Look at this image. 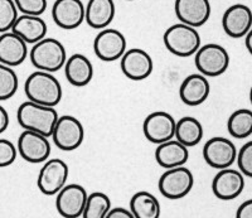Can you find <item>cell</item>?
<instances>
[{"label":"cell","instance_id":"36","mask_svg":"<svg viewBox=\"0 0 252 218\" xmlns=\"http://www.w3.org/2000/svg\"><path fill=\"white\" fill-rule=\"evenodd\" d=\"M9 126V114L1 105H0V135L3 134Z\"/></svg>","mask_w":252,"mask_h":218},{"label":"cell","instance_id":"26","mask_svg":"<svg viewBox=\"0 0 252 218\" xmlns=\"http://www.w3.org/2000/svg\"><path fill=\"white\" fill-rule=\"evenodd\" d=\"M130 210L135 218L160 217V203L157 197L149 192L135 193L130 199Z\"/></svg>","mask_w":252,"mask_h":218},{"label":"cell","instance_id":"32","mask_svg":"<svg viewBox=\"0 0 252 218\" xmlns=\"http://www.w3.org/2000/svg\"><path fill=\"white\" fill-rule=\"evenodd\" d=\"M238 169L245 177L252 178V140L241 148L237 154Z\"/></svg>","mask_w":252,"mask_h":218},{"label":"cell","instance_id":"13","mask_svg":"<svg viewBox=\"0 0 252 218\" xmlns=\"http://www.w3.org/2000/svg\"><path fill=\"white\" fill-rule=\"evenodd\" d=\"M175 127L177 121L169 112L155 111L144 120L143 132L148 141L159 145L175 138Z\"/></svg>","mask_w":252,"mask_h":218},{"label":"cell","instance_id":"3","mask_svg":"<svg viewBox=\"0 0 252 218\" xmlns=\"http://www.w3.org/2000/svg\"><path fill=\"white\" fill-rule=\"evenodd\" d=\"M163 40L164 46L172 55L182 58L194 56L201 48L202 42L197 28L184 23L170 26L164 33Z\"/></svg>","mask_w":252,"mask_h":218},{"label":"cell","instance_id":"21","mask_svg":"<svg viewBox=\"0 0 252 218\" xmlns=\"http://www.w3.org/2000/svg\"><path fill=\"white\" fill-rule=\"evenodd\" d=\"M188 148L175 138L159 144L155 150V160L164 169L182 167L188 161Z\"/></svg>","mask_w":252,"mask_h":218},{"label":"cell","instance_id":"15","mask_svg":"<svg viewBox=\"0 0 252 218\" xmlns=\"http://www.w3.org/2000/svg\"><path fill=\"white\" fill-rule=\"evenodd\" d=\"M52 18L60 28L72 31L86 19V6L81 0H56L52 8Z\"/></svg>","mask_w":252,"mask_h":218},{"label":"cell","instance_id":"14","mask_svg":"<svg viewBox=\"0 0 252 218\" xmlns=\"http://www.w3.org/2000/svg\"><path fill=\"white\" fill-rule=\"evenodd\" d=\"M120 67L124 75L129 80H146L154 71L152 56L141 48H132L125 52L120 60Z\"/></svg>","mask_w":252,"mask_h":218},{"label":"cell","instance_id":"8","mask_svg":"<svg viewBox=\"0 0 252 218\" xmlns=\"http://www.w3.org/2000/svg\"><path fill=\"white\" fill-rule=\"evenodd\" d=\"M69 169L62 159L46 160L38 174V189L44 195H57V193L67 184Z\"/></svg>","mask_w":252,"mask_h":218},{"label":"cell","instance_id":"23","mask_svg":"<svg viewBox=\"0 0 252 218\" xmlns=\"http://www.w3.org/2000/svg\"><path fill=\"white\" fill-rule=\"evenodd\" d=\"M12 31L23 38L28 44H35L46 38L48 27L40 15L22 14L18 17Z\"/></svg>","mask_w":252,"mask_h":218},{"label":"cell","instance_id":"9","mask_svg":"<svg viewBox=\"0 0 252 218\" xmlns=\"http://www.w3.org/2000/svg\"><path fill=\"white\" fill-rule=\"evenodd\" d=\"M94 51L98 60L103 62L121 60L126 52L125 35L118 29H101L94 40Z\"/></svg>","mask_w":252,"mask_h":218},{"label":"cell","instance_id":"2","mask_svg":"<svg viewBox=\"0 0 252 218\" xmlns=\"http://www.w3.org/2000/svg\"><path fill=\"white\" fill-rule=\"evenodd\" d=\"M17 119L24 130L39 132L49 138L53 134L60 116L55 107L44 106L28 100L18 107Z\"/></svg>","mask_w":252,"mask_h":218},{"label":"cell","instance_id":"10","mask_svg":"<svg viewBox=\"0 0 252 218\" xmlns=\"http://www.w3.org/2000/svg\"><path fill=\"white\" fill-rule=\"evenodd\" d=\"M237 148L235 144L223 136L209 139L203 148V158L211 168L224 169L237 160Z\"/></svg>","mask_w":252,"mask_h":218},{"label":"cell","instance_id":"11","mask_svg":"<svg viewBox=\"0 0 252 218\" xmlns=\"http://www.w3.org/2000/svg\"><path fill=\"white\" fill-rule=\"evenodd\" d=\"M17 148L20 156L32 164L44 163L51 155V143L48 138L32 130H24L19 135Z\"/></svg>","mask_w":252,"mask_h":218},{"label":"cell","instance_id":"6","mask_svg":"<svg viewBox=\"0 0 252 218\" xmlns=\"http://www.w3.org/2000/svg\"><path fill=\"white\" fill-rule=\"evenodd\" d=\"M194 186L193 173L184 165L166 169L158 182L159 192L168 199L177 201L188 195Z\"/></svg>","mask_w":252,"mask_h":218},{"label":"cell","instance_id":"39","mask_svg":"<svg viewBox=\"0 0 252 218\" xmlns=\"http://www.w3.org/2000/svg\"><path fill=\"white\" fill-rule=\"evenodd\" d=\"M127 1H134V0H127Z\"/></svg>","mask_w":252,"mask_h":218},{"label":"cell","instance_id":"27","mask_svg":"<svg viewBox=\"0 0 252 218\" xmlns=\"http://www.w3.org/2000/svg\"><path fill=\"white\" fill-rule=\"evenodd\" d=\"M227 130L232 138L246 139L252 134V111L249 109L236 110L227 121Z\"/></svg>","mask_w":252,"mask_h":218},{"label":"cell","instance_id":"1","mask_svg":"<svg viewBox=\"0 0 252 218\" xmlns=\"http://www.w3.org/2000/svg\"><path fill=\"white\" fill-rule=\"evenodd\" d=\"M24 92L29 101L51 107L57 106L63 96L62 86L53 73L39 69L28 76Z\"/></svg>","mask_w":252,"mask_h":218},{"label":"cell","instance_id":"20","mask_svg":"<svg viewBox=\"0 0 252 218\" xmlns=\"http://www.w3.org/2000/svg\"><path fill=\"white\" fill-rule=\"evenodd\" d=\"M211 92V85L206 76L202 73H193L184 78L179 87V97L182 102L188 106H199L206 102Z\"/></svg>","mask_w":252,"mask_h":218},{"label":"cell","instance_id":"37","mask_svg":"<svg viewBox=\"0 0 252 218\" xmlns=\"http://www.w3.org/2000/svg\"><path fill=\"white\" fill-rule=\"evenodd\" d=\"M245 46H246L250 55L252 56V28L250 29V32L247 33V35L245 37Z\"/></svg>","mask_w":252,"mask_h":218},{"label":"cell","instance_id":"25","mask_svg":"<svg viewBox=\"0 0 252 218\" xmlns=\"http://www.w3.org/2000/svg\"><path fill=\"white\" fill-rule=\"evenodd\" d=\"M175 139L187 148L195 147L203 139V126L197 119L192 116H184L177 121Z\"/></svg>","mask_w":252,"mask_h":218},{"label":"cell","instance_id":"34","mask_svg":"<svg viewBox=\"0 0 252 218\" xmlns=\"http://www.w3.org/2000/svg\"><path fill=\"white\" fill-rule=\"evenodd\" d=\"M106 218H135L134 215H132L131 210H126V208H123V207H115V208H111L110 212L107 213Z\"/></svg>","mask_w":252,"mask_h":218},{"label":"cell","instance_id":"38","mask_svg":"<svg viewBox=\"0 0 252 218\" xmlns=\"http://www.w3.org/2000/svg\"><path fill=\"white\" fill-rule=\"evenodd\" d=\"M250 101H251V105H252V86H251V90H250Z\"/></svg>","mask_w":252,"mask_h":218},{"label":"cell","instance_id":"22","mask_svg":"<svg viewBox=\"0 0 252 218\" xmlns=\"http://www.w3.org/2000/svg\"><path fill=\"white\" fill-rule=\"evenodd\" d=\"M66 78L72 86H87L94 78V64L86 56L75 53L64 64Z\"/></svg>","mask_w":252,"mask_h":218},{"label":"cell","instance_id":"17","mask_svg":"<svg viewBox=\"0 0 252 218\" xmlns=\"http://www.w3.org/2000/svg\"><path fill=\"white\" fill-rule=\"evenodd\" d=\"M222 27L228 37L240 39L252 28V10L245 4H233L222 17Z\"/></svg>","mask_w":252,"mask_h":218},{"label":"cell","instance_id":"4","mask_svg":"<svg viewBox=\"0 0 252 218\" xmlns=\"http://www.w3.org/2000/svg\"><path fill=\"white\" fill-rule=\"evenodd\" d=\"M32 64L39 71L57 72L64 67L67 62L66 48L58 39L43 38L33 44L29 52Z\"/></svg>","mask_w":252,"mask_h":218},{"label":"cell","instance_id":"28","mask_svg":"<svg viewBox=\"0 0 252 218\" xmlns=\"http://www.w3.org/2000/svg\"><path fill=\"white\" fill-rule=\"evenodd\" d=\"M111 210V201L105 193L94 192L89 195L83 218H106Z\"/></svg>","mask_w":252,"mask_h":218},{"label":"cell","instance_id":"7","mask_svg":"<svg viewBox=\"0 0 252 218\" xmlns=\"http://www.w3.org/2000/svg\"><path fill=\"white\" fill-rule=\"evenodd\" d=\"M52 138L58 149L73 152L82 145L85 140V129L78 119L71 115H63L58 119Z\"/></svg>","mask_w":252,"mask_h":218},{"label":"cell","instance_id":"30","mask_svg":"<svg viewBox=\"0 0 252 218\" xmlns=\"http://www.w3.org/2000/svg\"><path fill=\"white\" fill-rule=\"evenodd\" d=\"M14 0H0V34L12 31L19 17Z\"/></svg>","mask_w":252,"mask_h":218},{"label":"cell","instance_id":"5","mask_svg":"<svg viewBox=\"0 0 252 218\" xmlns=\"http://www.w3.org/2000/svg\"><path fill=\"white\" fill-rule=\"evenodd\" d=\"M194 64L198 72L206 77H218L228 69L229 55L220 44L207 43L194 55Z\"/></svg>","mask_w":252,"mask_h":218},{"label":"cell","instance_id":"24","mask_svg":"<svg viewBox=\"0 0 252 218\" xmlns=\"http://www.w3.org/2000/svg\"><path fill=\"white\" fill-rule=\"evenodd\" d=\"M116 13L114 0H89L86 6V22L91 28L105 29L111 24Z\"/></svg>","mask_w":252,"mask_h":218},{"label":"cell","instance_id":"16","mask_svg":"<svg viewBox=\"0 0 252 218\" xmlns=\"http://www.w3.org/2000/svg\"><path fill=\"white\" fill-rule=\"evenodd\" d=\"M245 189V175L241 170L224 168L216 174L212 182L213 194L220 201H232Z\"/></svg>","mask_w":252,"mask_h":218},{"label":"cell","instance_id":"19","mask_svg":"<svg viewBox=\"0 0 252 218\" xmlns=\"http://www.w3.org/2000/svg\"><path fill=\"white\" fill-rule=\"evenodd\" d=\"M23 38L13 31L0 34V63L17 67L23 63L29 55L28 46Z\"/></svg>","mask_w":252,"mask_h":218},{"label":"cell","instance_id":"12","mask_svg":"<svg viewBox=\"0 0 252 218\" xmlns=\"http://www.w3.org/2000/svg\"><path fill=\"white\" fill-rule=\"evenodd\" d=\"M87 198H89V194L82 186L66 184L57 193L56 207H57L58 213L64 218L82 217Z\"/></svg>","mask_w":252,"mask_h":218},{"label":"cell","instance_id":"35","mask_svg":"<svg viewBox=\"0 0 252 218\" xmlns=\"http://www.w3.org/2000/svg\"><path fill=\"white\" fill-rule=\"evenodd\" d=\"M237 218H252V199L244 202L238 207L237 213H236Z\"/></svg>","mask_w":252,"mask_h":218},{"label":"cell","instance_id":"18","mask_svg":"<svg viewBox=\"0 0 252 218\" xmlns=\"http://www.w3.org/2000/svg\"><path fill=\"white\" fill-rule=\"evenodd\" d=\"M174 12L181 23L199 28L208 22L212 8L209 0H175Z\"/></svg>","mask_w":252,"mask_h":218},{"label":"cell","instance_id":"33","mask_svg":"<svg viewBox=\"0 0 252 218\" xmlns=\"http://www.w3.org/2000/svg\"><path fill=\"white\" fill-rule=\"evenodd\" d=\"M18 148H15L12 141L6 139H0V168L12 165L17 159Z\"/></svg>","mask_w":252,"mask_h":218},{"label":"cell","instance_id":"29","mask_svg":"<svg viewBox=\"0 0 252 218\" xmlns=\"http://www.w3.org/2000/svg\"><path fill=\"white\" fill-rule=\"evenodd\" d=\"M19 80L13 67L0 63V101H6L15 95Z\"/></svg>","mask_w":252,"mask_h":218},{"label":"cell","instance_id":"31","mask_svg":"<svg viewBox=\"0 0 252 218\" xmlns=\"http://www.w3.org/2000/svg\"><path fill=\"white\" fill-rule=\"evenodd\" d=\"M18 10L22 14L42 15L46 12L47 0H14Z\"/></svg>","mask_w":252,"mask_h":218}]
</instances>
